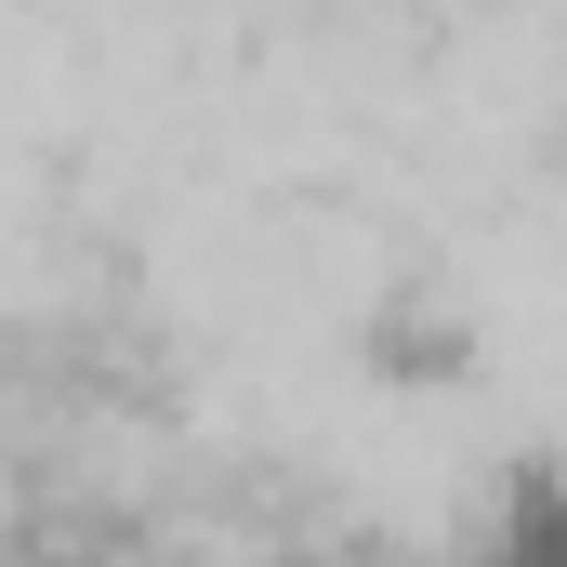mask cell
<instances>
[{
	"label": "cell",
	"mask_w": 567,
	"mask_h": 567,
	"mask_svg": "<svg viewBox=\"0 0 567 567\" xmlns=\"http://www.w3.org/2000/svg\"><path fill=\"white\" fill-rule=\"evenodd\" d=\"M502 555H567V475H515V502L488 515Z\"/></svg>",
	"instance_id": "obj_1"
}]
</instances>
